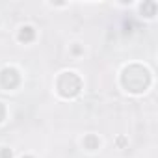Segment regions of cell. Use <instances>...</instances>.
<instances>
[{"instance_id":"cell-1","label":"cell","mask_w":158,"mask_h":158,"mask_svg":"<svg viewBox=\"0 0 158 158\" xmlns=\"http://www.w3.org/2000/svg\"><path fill=\"white\" fill-rule=\"evenodd\" d=\"M19 39H21V41H32V39H34V28H32V26H24V28H21Z\"/></svg>"},{"instance_id":"cell-2","label":"cell","mask_w":158,"mask_h":158,"mask_svg":"<svg viewBox=\"0 0 158 158\" xmlns=\"http://www.w3.org/2000/svg\"><path fill=\"white\" fill-rule=\"evenodd\" d=\"M84 143H86V147H88L89 151H93V149L99 147V138H95V136H88V138L84 139Z\"/></svg>"},{"instance_id":"cell-3","label":"cell","mask_w":158,"mask_h":158,"mask_svg":"<svg viewBox=\"0 0 158 158\" xmlns=\"http://www.w3.org/2000/svg\"><path fill=\"white\" fill-rule=\"evenodd\" d=\"M2 158H11V151L10 149H2Z\"/></svg>"},{"instance_id":"cell-4","label":"cell","mask_w":158,"mask_h":158,"mask_svg":"<svg viewBox=\"0 0 158 158\" xmlns=\"http://www.w3.org/2000/svg\"><path fill=\"white\" fill-rule=\"evenodd\" d=\"M23 158H24V156H23Z\"/></svg>"}]
</instances>
